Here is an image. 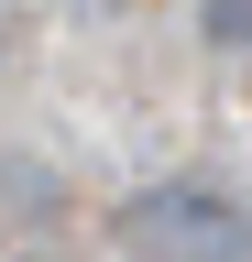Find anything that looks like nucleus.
Returning a JSON list of instances; mask_svg holds the SVG:
<instances>
[{
  "label": "nucleus",
  "instance_id": "4",
  "mask_svg": "<svg viewBox=\"0 0 252 262\" xmlns=\"http://www.w3.org/2000/svg\"><path fill=\"white\" fill-rule=\"evenodd\" d=\"M33 262H55V251H33Z\"/></svg>",
  "mask_w": 252,
  "mask_h": 262
},
{
  "label": "nucleus",
  "instance_id": "1",
  "mask_svg": "<svg viewBox=\"0 0 252 262\" xmlns=\"http://www.w3.org/2000/svg\"><path fill=\"white\" fill-rule=\"evenodd\" d=\"M121 251L132 262H252V208L219 186H143L121 208Z\"/></svg>",
  "mask_w": 252,
  "mask_h": 262
},
{
  "label": "nucleus",
  "instance_id": "2",
  "mask_svg": "<svg viewBox=\"0 0 252 262\" xmlns=\"http://www.w3.org/2000/svg\"><path fill=\"white\" fill-rule=\"evenodd\" d=\"M198 33L208 55H252V0H198Z\"/></svg>",
  "mask_w": 252,
  "mask_h": 262
},
{
  "label": "nucleus",
  "instance_id": "3",
  "mask_svg": "<svg viewBox=\"0 0 252 262\" xmlns=\"http://www.w3.org/2000/svg\"><path fill=\"white\" fill-rule=\"evenodd\" d=\"M66 11H121V0H66Z\"/></svg>",
  "mask_w": 252,
  "mask_h": 262
}]
</instances>
